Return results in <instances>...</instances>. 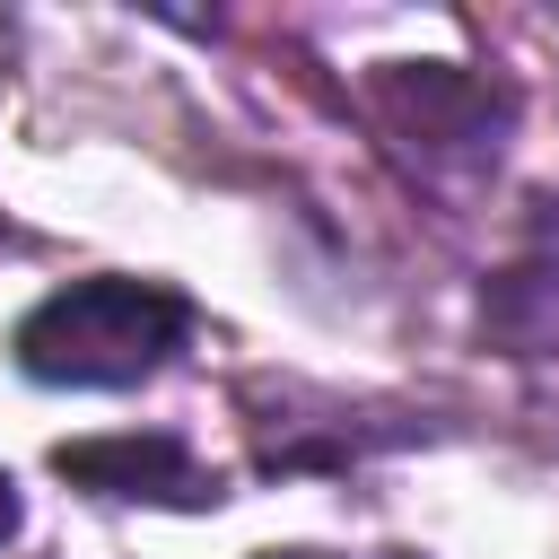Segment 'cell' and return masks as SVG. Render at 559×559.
I'll return each instance as SVG.
<instances>
[{"mask_svg": "<svg viewBox=\"0 0 559 559\" xmlns=\"http://www.w3.org/2000/svg\"><path fill=\"white\" fill-rule=\"evenodd\" d=\"M192 297H175V288H157V280H70V288H52L17 332H9V349H17V367L35 376V384H79V393H122V384H140V376H157L183 341H192Z\"/></svg>", "mask_w": 559, "mask_h": 559, "instance_id": "cell-1", "label": "cell"}, {"mask_svg": "<svg viewBox=\"0 0 559 559\" xmlns=\"http://www.w3.org/2000/svg\"><path fill=\"white\" fill-rule=\"evenodd\" d=\"M61 480L96 489V498H148V507H218V472L175 437V428H114V437H79L52 454Z\"/></svg>", "mask_w": 559, "mask_h": 559, "instance_id": "cell-2", "label": "cell"}, {"mask_svg": "<svg viewBox=\"0 0 559 559\" xmlns=\"http://www.w3.org/2000/svg\"><path fill=\"white\" fill-rule=\"evenodd\" d=\"M498 332L507 341H524V349H559V271H515L507 288H498Z\"/></svg>", "mask_w": 559, "mask_h": 559, "instance_id": "cell-3", "label": "cell"}, {"mask_svg": "<svg viewBox=\"0 0 559 559\" xmlns=\"http://www.w3.org/2000/svg\"><path fill=\"white\" fill-rule=\"evenodd\" d=\"M17 533V489H9V472H0V542Z\"/></svg>", "mask_w": 559, "mask_h": 559, "instance_id": "cell-4", "label": "cell"}, {"mask_svg": "<svg viewBox=\"0 0 559 559\" xmlns=\"http://www.w3.org/2000/svg\"><path fill=\"white\" fill-rule=\"evenodd\" d=\"M262 559H332V550H262ZM376 559H411V550H376Z\"/></svg>", "mask_w": 559, "mask_h": 559, "instance_id": "cell-5", "label": "cell"}]
</instances>
